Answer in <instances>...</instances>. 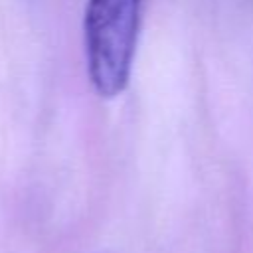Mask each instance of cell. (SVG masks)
I'll list each match as a JSON object with an SVG mask.
<instances>
[{
  "mask_svg": "<svg viewBox=\"0 0 253 253\" xmlns=\"http://www.w3.org/2000/svg\"><path fill=\"white\" fill-rule=\"evenodd\" d=\"M142 0H87L83 16L85 57L93 89L119 97L130 79Z\"/></svg>",
  "mask_w": 253,
  "mask_h": 253,
  "instance_id": "1",
  "label": "cell"
}]
</instances>
